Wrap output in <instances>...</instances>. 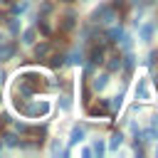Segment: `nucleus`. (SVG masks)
<instances>
[{
	"label": "nucleus",
	"mask_w": 158,
	"mask_h": 158,
	"mask_svg": "<svg viewBox=\"0 0 158 158\" xmlns=\"http://www.w3.org/2000/svg\"><path fill=\"white\" fill-rule=\"evenodd\" d=\"M156 27H158V22H156Z\"/></svg>",
	"instance_id": "obj_30"
},
{
	"label": "nucleus",
	"mask_w": 158,
	"mask_h": 158,
	"mask_svg": "<svg viewBox=\"0 0 158 158\" xmlns=\"http://www.w3.org/2000/svg\"><path fill=\"white\" fill-rule=\"evenodd\" d=\"M0 104H2V91H0Z\"/></svg>",
	"instance_id": "obj_28"
},
{
	"label": "nucleus",
	"mask_w": 158,
	"mask_h": 158,
	"mask_svg": "<svg viewBox=\"0 0 158 158\" xmlns=\"http://www.w3.org/2000/svg\"><path fill=\"white\" fill-rule=\"evenodd\" d=\"M84 62H86V49H84V44H77L74 49L67 52V64H69V67H81Z\"/></svg>",
	"instance_id": "obj_8"
},
{
	"label": "nucleus",
	"mask_w": 158,
	"mask_h": 158,
	"mask_svg": "<svg viewBox=\"0 0 158 158\" xmlns=\"http://www.w3.org/2000/svg\"><path fill=\"white\" fill-rule=\"evenodd\" d=\"M59 109H62V111H72V94H69V91L59 94Z\"/></svg>",
	"instance_id": "obj_21"
},
{
	"label": "nucleus",
	"mask_w": 158,
	"mask_h": 158,
	"mask_svg": "<svg viewBox=\"0 0 158 158\" xmlns=\"http://www.w3.org/2000/svg\"><path fill=\"white\" fill-rule=\"evenodd\" d=\"M17 143H20V136H17L15 131H7V133L2 136V146H7V148H17Z\"/></svg>",
	"instance_id": "obj_20"
},
{
	"label": "nucleus",
	"mask_w": 158,
	"mask_h": 158,
	"mask_svg": "<svg viewBox=\"0 0 158 158\" xmlns=\"http://www.w3.org/2000/svg\"><path fill=\"white\" fill-rule=\"evenodd\" d=\"M106 114H109V99H96V101L86 104V116L99 118V116H106Z\"/></svg>",
	"instance_id": "obj_6"
},
{
	"label": "nucleus",
	"mask_w": 158,
	"mask_h": 158,
	"mask_svg": "<svg viewBox=\"0 0 158 158\" xmlns=\"http://www.w3.org/2000/svg\"><path fill=\"white\" fill-rule=\"evenodd\" d=\"M109 84H111V74H109V72H101V74L94 72V74L89 77V86H91V91H96V94H101Z\"/></svg>",
	"instance_id": "obj_4"
},
{
	"label": "nucleus",
	"mask_w": 158,
	"mask_h": 158,
	"mask_svg": "<svg viewBox=\"0 0 158 158\" xmlns=\"http://www.w3.org/2000/svg\"><path fill=\"white\" fill-rule=\"evenodd\" d=\"M86 133H89V126L86 123H74L72 126V131H69V148H74V146H79L81 141H86Z\"/></svg>",
	"instance_id": "obj_7"
},
{
	"label": "nucleus",
	"mask_w": 158,
	"mask_h": 158,
	"mask_svg": "<svg viewBox=\"0 0 158 158\" xmlns=\"http://www.w3.org/2000/svg\"><path fill=\"white\" fill-rule=\"evenodd\" d=\"M7 121H10V116H7V114H0V131L5 128V123H7Z\"/></svg>",
	"instance_id": "obj_25"
},
{
	"label": "nucleus",
	"mask_w": 158,
	"mask_h": 158,
	"mask_svg": "<svg viewBox=\"0 0 158 158\" xmlns=\"http://www.w3.org/2000/svg\"><path fill=\"white\" fill-rule=\"evenodd\" d=\"M89 148H91V156H99V158H101L104 151H106V141H104V138H94Z\"/></svg>",
	"instance_id": "obj_18"
},
{
	"label": "nucleus",
	"mask_w": 158,
	"mask_h": 158,
	"mask_svg": "<svg viewBox=\"0 0 158 158\" xmlns=\"http://www.w3.org/2000/svg\"><path fill=\"white\" fill-rule=\"evenodd\" d=\"M156 62H158V49H151V52H148V57H146V62H143V64H146V67H148V69H153V67H156Z\"/></svg>",
	"instance_id": "obj_22"
},
{
	"label": "nucleus",
	"mask_w": 158,
	"mask_h": 158,
	"mask_svg": "<svg viewBox=\"0 0 158 158\" xmlns=\"http://www.w3.org/2000/svg\"><path fill=\"white\" fill-rule=\"evenodd\" d=\"M20 116H25V118H47L49 116V111H52V101L49 99H25V101H20V104H15L12 106Z\"/></svg>",
	"instance_id": "obj_1"
},
{
	"label": "nucleus",
	"mask_w": 158,
	"mask_h": 158,
	"mask_svg": "<svg viewBox=\"0 0 158 158\" xmlns=\"http://www.w3.org/2000/svg\"><path fill=\"white\" fill-rule=\"evenodd\" d=\"M52 52H54V44H52L49 40H42L40 44H37V42L32 44V54H35V59H47Z\"/></svg>",
	"instance_id": "obj_9"
},
{
	"label": "nucleus",
	"mask_w": 158,
	"mask_h": 158,
	"mask_svg": "<svg viewBox=\"0 0 158 158\" xmlns=\"http://www.w3.org/2000/svg\"><path fill=\"white\" fill-rule=\"evenodd\" d=\"M15 54H17V44L7 40V42H5L2 47H0V62H10V59H12Z\"/></svg>",
	"instance_id": "obj_13"
},
{
	"label": "nucleus",
	"mask_w": 158,
	"mask_h": 158,
	"mask_svg": "<svg viewBox=\"0 0 158 158\" xmlns=\"http://www.w3.org/2000/svg\"><path fill=\"white\" fill-rule=\"evenodd\" d=\"M116 44L121 47V52H131L133 49V35L131 32H121V37L116 40Z\"/></svg>",
	"instance_id": "obj_15"
},
{
	"label": "nucleus",
	"mask_w": 158,
	"mask_h": 158,
	"mask_svg": "<svg viewBox=\"0 0 158 158\" xmlns=\"http://www.w3.org/2000/svg\"><path fill=\"white\" fill-rule=\"evenodd\" d=\"M109 5H111L116 12H118V10H123V7H128V2H126V0H111Z\"/></svg>",
	"instance_id": "obj_24"
},
{
	"label": "nucleus",
	"mask_w": 158,
	"mask_h": 158,
	"mask_svg": "<svg viewBox=\"0 0 158 158\" xmlns=\"http://www.w3.org/2000/svg\"><path fill=\"white\" fill-rule=\"evenodd\" d=\"M77 12L74 10H69V12H64V17H62V22H59V30L62 32H72L74 27H77Z\"/></svg>",
	"instance_id": "obj_11"
},
{
	"label": "nucleus",
	"mask_w": 158,
	"mask_h": 158,
	"mask_svg": "<svg viewBox=\"0 0 158 158\" xmlns=\"http://www.w3.org/2000/svg\"><path fill=\"white\" fill-rule=\"evenodd\" d=\"M133 96H136V101H151V99H153L148 77H138V81H136V86H133Z\"/></svg>",
	"instance_id": "obj_5"
},
{
	"label": "nucleus",
	"mask_w": 158,
	"mask_h": 158,
	"mask_svg": "<svg viewBox=\"0 0 158 158\" xmlns=\"http://www.w3.org/2000/svg\"><path fill=\"white\" fill-rule=\"evenodd\" d=\"M2 148H5V146H2V141H0V151H2Z\"/></svg>",
	"instance_id": "obj_29"
},
{
	"label": "nucleus",
	"mask_w": 158,
	"mask_h": 158,
	"mask_svg": "<svg viewBox=\"0 0 158 158\" xmlns=\"http://www.w3.org/2000/svg\"><path fill=\"white\" fill-rule=\"evenodd\" d=\"M89 20H91L94 25H111V22L116 20V10H114L109 2H99V7L91 10Z\"/></svg>",
	"instance_id": "obj_2"
},
{
	"label": "nucleus",
	"mask_w": 158,
	"mask_h": 158,
	"mask_svg": "<svg viewBox=\"0 0 158 158\" xmlns=\"http://www.w3.org/2000/svg\"><path fill=\"white\" fill-rule=\"evenodd\" d=\"M35 42H37V27L32 25V27L22 30V44H25V47H32Z\"/></svg>",
	"instance_id": "obj_16"
},
{
	"label": "nucleus",
	"mask_w": 158,
	"mask_h": 158,
	"mask_svg": "<svg viewBox=\"0 0 158 158\" xmlns=\"http://www.w3.org/2000/svg\"><path fill=\"white\" fill-rule=\"evenodd\" d=\"M153 153H156V156H158V141H156V148H153Z\"/></svg>",
	"instance_id": "obj_27"
},
{
	"label": "nucleus",
	"mask_w": 158,
	"mask_h": 158,
	"mask_svg": "<svg viewBox=\"0 0 158 158\" xmlns=\"http://www.w3.org/2000/svg\"><path fill=\"white\" fill-rule=\"evenodd\" d=\"M7 30H10V35L12 37H17L20 35V30H22V22H20V17H7Z\"/></svg>",
	"instance_id": "obj_19"
},
{
	"label": "nucleus",
	"mask_w": 158,
	"mask_h": 158,
	"mask_svg": "<svg viewBox=\"0 0 158 158\" xmlns=\"http://www.w3.org/2000/svg\"><path fill=\"white\" fill-rule=\"evenodd\" d=\"M49 153H52V156H59V153H62V141H59V138H52V143H49Z\"/></svg>",
	"instance_id": "obj_23"
},
{
	"label": "nucleus",
	"mask_w": 158,
	"mask_h": 158,
	"mask_svg": "<svg viewBox=\"0 0 158 158\" xmlns=\"http://www.w3.org/2000/svg\"><path fill=\"white\" fill-rule=\"evenodd\" d=\"M47 59H49V64H52V69H62V67L67 64V54H64V52H59V54L54 52V54H49Z\"/></svg>",
	"instance_id": "obj_17"
},
{
	"label": "nucleus",
	"mask_w": 158,
	"mask_h": 158,
	"mask_svg": "<svg viewBox=\"0 0 158 158\" xmlns=\"http://www.w3.org/2000/svg\"><path fill=\"white\" fill-rule=\"evenodd\" d=\"M123 99H126L123 91H118V94H114V96L109 99V114H111V116H116V114L123 109Z\"/></svg>",
	"instance_id": "obj_12"
},
{
	"label": "nucleus",
	"mask_w": 158,
	"mask_h": 158,
	"mask_svg": "<svg viewBox=\"0 0 158 158\" xmlns=\"http://www.w3.org/2000/svg\"><path fill=\"white\" fill-rule=\"evenodd\" d=\"M104 64H106V72H109V74L121 72V52L116 49V52H111L109 57H104Z\"/></svg>",
	"instance_id": "obj_10"
},
{
	"label": "nucleus",
	"mask_w": 158,
	"mask_h": 158,
	"mask_svg": "<svg viewBox=\"0 0 158 158\" xmlns=\"http://www.w3.org/2000/svg\"><path fill=\"white\" fill-rule=\"evenodd\" d=\"M123 141H126L123 131H121V128H118V131H114V133H111V138H109V151H111V153H116V151L123 146Z\"/></svg>",
	"instance_id": "obj_14"
},
{
	"label": "nucleus",
	"mask_w": 158,
	"mask_h": 158,
	"mask_svg": "<svg viewBox=\"0 0 158 158\" xmlns=\"http://www.w3.org/2000/svg\"><path fill=\"white\" fill-rule=\"evenodd\" d=\"M136 30H138V42L151 44L153 37H156V30H158V27H156V20H146V22H138Z\"/></svg>",
	"instance_id": "obj_3"
},
{
	"label": "nucleus",
	"mask_w": 158,
	"mask_h": 158,
	"mask_svg": "<svg viewBox=\"0 0 158 158\" xmlns=\"http://www.w3.org/2000/svg\"><path fill=\"white\" fill-rule=\"evenodd\" d=\"M5 42H7V37H5V32H0V47H2Z\"/></svg>",
	"instance_id": "obj_26"
}]
</instances>
